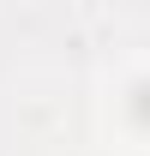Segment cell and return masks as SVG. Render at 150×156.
<instances>
[{
    "instance_id": "obj_1",
    "label": "cell",
    "mask_w": 150,
    "mask_h": 156,
    "mask_svg": "<svg viewBox=\"0 0 150 156\" xmlns=\"http://www.w3.org/2000/svg\"><path fill=\"white\" fill-rule=\"evenodd\" d=\"M126 120L138 126V132H150V78H138L126 90Z\"/></svg>"
}]
</instances>
